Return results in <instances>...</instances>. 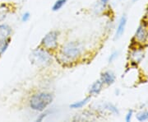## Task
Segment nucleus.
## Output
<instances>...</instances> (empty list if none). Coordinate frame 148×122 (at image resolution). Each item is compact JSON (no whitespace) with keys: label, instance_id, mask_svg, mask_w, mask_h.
<instances>
[{"label":"nucleus","instance_id":"6ab92c4d","mask_svg":"<svg viewBox=\"0 0 148 122\" xmlns=\"http://www.w3.org/2000/svg\"><path fill=\"white\" fill-rule=\"evenodd\" d=\"M132 114H133V112H132V110L128 111V112L127 113V115H126V117H125V121H126L127 122L131 121V120H132Z\"/></svg>","mask_w":148,"mask_h":122},{"label":"nucleus","instance_id":"dca6fc26","mask_svg":"<svg viewBox=\"0 0 148 122\" xmlns=\"http://www.w3.org/2000/svg\"><path fill=\"white\" fill-rule=\"evenodd\" d=\"M105 108L107 109V110H109L110 112H112V113H114V114H119V110H118V108H117L116 106H114L113 104H110V103H107L105 105Z\"/></svg>","mask_w":148,"mask_h":122},{"label":"nucleus","instance_id":"1a4fd4ad","mask_svg":"<svg viewBox=\"0 0 148 122\" xmlns=\"http://www.w3.org/2000/svg\"><path fill=\"white\" fill-rule=\"evenodd\" d=\"M12 30L7 24H0V40L10 37Z\"/></svg>","mask_w":148,"mask_h":122},{"label":"nucleus","instance_id":"20e7f679","mask_svg":"<svg viewBox=\"0 0 148 122\" xmlns=\"http://www.w3.org/2000/svg\"><path fill=\"white\" fill-rule=\"evenodd\" d=\"M58 32L56 31H52L47 33L40 42V46L48 50H55L58 47Z\"/></svg>","mask_w":148,"mask_h":122},{"label":"nucleus","instance_id":"f8f14e48","mask_svg":"<svg viewBox=\"0 0 148 122\" xmlns=\"http://www.w3.org/2000/svg\"><path fill=\"white\" fill-rule=\"evenodd\" d=\"M11 38H6V39H2L0 40V57L4 54L7 49L8 48L10 45Z\"/></svg>","mask_w":148,"mask_h":122},{"label":"nucleus","instance_id":"a211bd4d","mask_svg":"<svg viewBox=\"0 0 148 122\" xmlns=\"http://www.w3.org/2000/svg\"><path fill=\"white\" fill-rule=\"evenodd\" d=\"M49 112H44V113H42V114H40V115L39 116V117L36 119L37 121H44V119H45V118L49 116Z\"/></svg>","mask_w":148,"mask_h":122},{"label":"nucleus","instance_id":"aec40b11","mask_svg":"<svg viewBox=\"0 0 148 122\" xmlns=\"http://www.w3.org/2000/svg\"><path fill=\"white\" fill-rule=\"evenodd\" d=\"M118 57V52L117 51H114V52H113V53L111 54L110 56V58H109V62L111 63V62H113L115 59Z\"/></svg>","mask_w":148,"mask_h":122},{"label":"nucleus","instance_id":"39448f33","mask_svg":"<svg viewBox=\"0 0 148 122\" xmlns=\"http://www.w3.org/2000/svg\"><path fill=\"white\" fill-rule=\"evenodd\" d=\"M147 39L148 31L147 28V25L145 23H143L138 27L132 41H134L138 45H142V44L147 42Z\"/></svg>","mask_w":148,"mask_h":122},{"label":"nucleus","instance_id":"6e6552de","mask_svg":"<svg viewBox=\"0 0 148 122\" xmlns=\"http://www.w3.org/2000/svg\"><path fill=\"white\" fill-rule=\"evenodd\" d=\"M103 85H104V83H102V81H101V79L95 81V83L91 85V87H90V91H89L90 95H92V96L98 95V94H99V93L101 92L102 88H103Z\"/></svg>","mask_w":148,"mask_h":122},{"label":"nucleus","instance_id":"423d86ee","mask_svg":"<svg viewBox=\"0 0 148 122\" xmlns=\"http://www.w3.org/2000/svg\"><path fill=\"white\" fill-rule=\"evenodd\" d=\"M132 48V51L129 54V57L131 59L132 63L138 64L144 57V51L142 48Z\"/></svg>","mask_w":148,"mask_h":122},{"label":"nucleus","instance_id":"412c9836","mask_svg":"<svg viewBox=\"0 0 148 122\" xmlns=\"http://www.w3.org/2000/svg\"><path fill=\"white\" fill-rule=\"evenodd\" d=\"M145 18H146V19H147V21H148V6H147V9H146V14H145Z\"/></svg>","mask_w":148,"mask_h":122},{"label":"nucleus","instance_id":"5701e85b","mask_svg":"<svg viewBox=\"0 0 148 122\" xmlns=\"http://www.w3.org/2000/svg\"><path fill=\"white\" fill-rule=\"evenodd\" d=\"M133 2H136V1H138V0H132Z\"/></svg>","mask_w":148,"mask_h":122},{"label":"nucleus","instance_id":"4468645a","mask_svg":"<svg viewBox=\"0 0 148 122\" xmlns=\"http://www.w3.org/2000/svg\"><path fill=\"white\" fill-rule=\"evenodd\" d=\"M67 3V0H57L54 3H53V7H52V10L53 12H57V11L60 10Z\"/></svg>","mask_w":148,"mask_h":122},{"label":"nucleus","instance_id":"f03ea898","mask_svg":"<svg viewBox=\"0 0 148 122\" xmlns=\"http://www.w3.org/2000/svg\"><path fill=\"white\" fill-rule=\"evenodd\" d=\"M83 46L79 42L72 41L63 45L60 49V55L64 62H73L82 55Z\"/></svg>","mask_w":148,"mask_h":122},{"label":"nucleus","instance_id":"f3484780","mask_svg":"<svg viewBox=\"0 0 148 122\" xmlns=\"http://www.w3.org/2000/svg\"><path fill=\"white\" fill-rule=\"evenodd\" d=\"M30 17H31L30 12H25V13L22 14V16H21V21H23V22H27V21H29Z\"/></svg>","mask_w":148,"mask_h":122},{"label":"nucleus","instance_id":"7ed1b4c3","mask_svg":"<svg viewBox=\"0 0 148 122\" xmlns=\"http://www.w3.org/2000/svg\"><path fill=\"white\" fill-rule=\"evenodd\" d=\"M52 54L45 48H36L32 50L31 54V61L33 64L37 66H47L52 63Z\"/></svg>","mask_w":148,"mask_h":122},{"label":"nucleus","instance_id":"ddd939ff","mask_svg":"<svg viewBox=\"0 0 148 122\" xmlns=\"http://www.w3.org/2000/svg\"><path fill=\"white\" fill-rule=\"evenodd\" d=\"M89 100H90V97H86V98L81 100V101H75L73 103H72L69 106H70V108H72V109H78V108H82V107H83V106L89 101Z\"/></svg>","mask_w":148,"mask_h":122},{"label":"nucleus","instance_id":"0eeeda50","mask_svg":"<svg viewBox=\"0 0 148 122\" xmlns=\"http://www.w3.org/2000/svg\"><path fill=\"white\" fill-rule=\"evenodd\" d=\"M101 80L104 84L111 85L115 81V75L110 71H106L101 74Z\"/></svg>","mask_w":148,"mask_h":122},{"label":"nucleus","instance_id":"2eb2a0df","mask_svg":"<svg viewBox=\"0 0 148 122\" xmlns=\"http://www.w3.org/2000/svg\"><path fill=\"white\" fill-rule=\"evenodd\" d=\"M137 120L138 121H148V112H143L137 115Z\"/></svg>","mask_w":148,"mask_h":122},{"label":"nucleus","instance_id":"f257e3e1","mask_svg":"<svg viewBox=\"0 0 148 122\" xmlns=\"http://www.w3.org/2000/svg\"><path fill=\"white\" fill-rule=\"evenodd\" d=\"M53 100V95L50 92H40L31 96L29 100V106L33 111L44 112L49 106Z\"/></svg>","mask_w":148,"mask_h":122},{"label":"nucleus","instance_id":"9b49d317","mask_svg":"<svg viewBox=\"0 0 148 122\" xmlns=\"http://www.w3.org/2000/svg\"><path fill=\"white\" fill-rule=\"evenodd\" d=\"M11 8L10 6L7 3H3L0 4V22L3 21L8 15L10 13Z\"/></svg>","mask_w":148,"mask_h":122},{"label":"nucleus","instance_id":"9d476101","mask_svg":"<svg viewBox=\"0 0 148 122\" xmlns=\"http://www.w3.org/2000/svg\"><path fill=\"white\" fill-rule=\"evenodd\" d=\"M126 23H127V18L125 16H123L121 19L119 20V26L117 27L116 33H115V37L119 38L122 36V34L124 32V29L126 27Z\"/></svg>","mask_w":148,"mask_h":122},{"label":"nucleus","instance_id":"4be33fe9","mask_svg":"<svg viewBox=\"0 0 148 122\" xmlns=\"http://www.w3.org/2000/svg\"><path fill=\"white\" fill-rule=\"evenodd\" d=\"M108 1H109V0H101V2L103 4H106V3H108Z\"/></svg>","mask_w":148,"mask_h":122}]
</instances>
